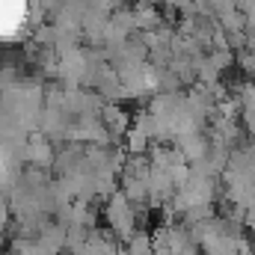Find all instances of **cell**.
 <instances>
[{
	"label": "cell",
	"mask_w": 255,
	"mask_h": 255,
	"mask_svg": "<svg viewBox=\"0 0 255 255\" xmlns=\"http://www.w3.org/2000/svg\"><path fill=\"white\" fill-rule=\"evenodd\" d=\"M21 18V0H0V33L15 30Z\"/></svg>",
	"instance_id": "6da1fadb"
}]
</instances>
